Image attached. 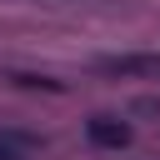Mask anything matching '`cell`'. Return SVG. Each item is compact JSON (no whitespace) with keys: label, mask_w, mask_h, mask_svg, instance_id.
<instances>
[{"label":"cell","mask_w":160,"mask_h":160,"mask_svg":"<svg viewBox=\"0 0 160 160\" xmlns=\"http://www.w3.org/2000/svg\"><path fill=\"white\" fill-rule=\"evenodd\" d=\"M25 155V140H15V135H0V160H20Z\"/></svg>","instance_id":"3"},{"label":"cell","mask_w":160,"mask_h":160,"mask_svg":"<svg viewBox=\"0 0 160 160\" xmlns=\"http://www.w3.org/2000/svg\"><path fill=\"white\" fill-rule=\"evenodd\" d=\"M85 135H90L95 145H105V150L130 145V125H125V120H115V115H95V120L85 125Z\"/></svg>","instance_id":"1"},{"label":"cell","mask_w":160,"mask_h":160,"mask_svg":"<svg viewBox=\"0 0 160 160\" xmlns=\"http://www.w3.org/2000/svg\"><path fill=\"white\" fill-rule=\"evenodd\" d=\"M105 70H150V75H160V55H150V60H140V55H120V60H100Z\"/></svg>","instance_id":"2"}]
</instances>
